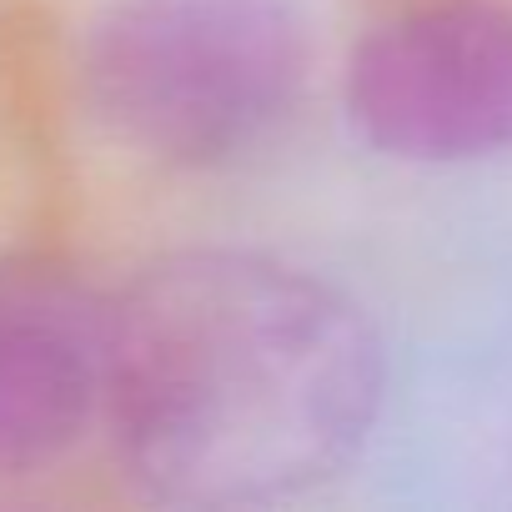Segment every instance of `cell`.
I'll use <instances>...</instances> for the list:
<instances>
[{"mask_svg": "<svg viewBox=\"0 0 512 512\" xmlns=\"http://www.w3.org/2000/svg\"><path fill=\"white\" fill-rule=\"evenodd\" d=\"M387 407V347L322 272L191 246L111 292L106 427L141 492L262 507L347 472Z\"/></svg>", "mask_w": 512, "mask_h": 512, "instance_id": "6da1fadb", "label": "cell"}, {"mask_svg": "<svg viewBox=\"0 0 512 512\" xmlns=\"http://www.w3.org/2000/svg\"><path fill=\"white\" fill-rule=\"evenodd\" d=\"M76 81L126 156L211 176L267 156L312 81L302 0H101Z\"/></svg>", "mask_w": 512, "mask_h": 512, "instance_id": "7a4b0ae2", "label": "cell"}, {"mask_svg": "<svg viewBox=\"0 0 512 512\" xmlns=\"http://www.w3.org/2000/svg\"><path fill=\"white\" fill-rule=\"evenodd\" d=\"M352 131L407 166L512 156V0H397L342 66Z\"/></svg>", "mask_w": 512, "mask_h": 512, "instance_id": "3957f363", "label": "cell"}, {"mask_svg": "<svg viewBox=\"0 0 512 512\" xmlns=\"http://www.w3.org/2000/svg\"><path fill=\"white\" fill-rule=\"evenodd\" d=\"M111 292L41 251L0 256V477L66 457L106 422Z\"/></svg>", "mask_w": 512, "mask_h": 512, "instance_id": "277c9868", "label": "cell"}]
</instances>
